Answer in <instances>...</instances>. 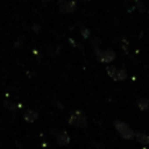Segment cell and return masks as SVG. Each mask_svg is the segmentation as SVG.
I'll return each instance as SVG.
<instances>
[{
  "instance_id": "6da1fadb",
  "label": "cell",
  "mask_w": 149,
  "mask_h": 149,
  "mask_svg": "<svg viewBox=\"0 0 149 149\" xmlns=\"http://www.w3.org/2000/svg\"><path fill=\"white\" fill-rule=\"evenodd\" d=\"M114 127L116 129V132L119 133V135L125 139V140H132L135 137V132L126 123V122H122V121H114Z\"/></svg>"
},
{
  "instance_id": "7a4b0ae2",
  "label": "cell",
  "mask_w": 149,
  "mask_h": 149,
  "mask_svg": "<svg viewBox=\"0 0 149 149\" xmlns=\"http://www.w3.org/2000/svg\"><path fill=\"white\" fill-rule=\"evenodd\" d=\"M106 72L108 74V77L112 78L114 81H122V80H126L128 77L127 71L125 69L118 68L115 65H108L106 68Z\"/></svg>"
},
{
  "instance_id": "3957f363",
  "label": "cell",
  "mask_w": 149,
  "mask_h": 149,
  "mask_svg": "<svg viewBox=\"0 0 149 149\" xmlns=\"http://www.w3.org/2000/svg\"><path fill=\"white\" fill-rule=\"evenodd\" d=\"M69 125L74 126L77 128H85L87 126V121H86V116H85L84 112L73 111L71 113V115L69 116Z\"/></svg>"
},
{
  "instance_id": "277c9868",
  "label": "cell",
  "mask_w": 149,
  "mask_h": 149,
  "mask_svg": "<svg viewBox=\"0 0 149 149\" xmlns=\"http://www.w3.org/2000/svg\"><path fill=\"white\" fill-rule=\"evenodd\" d=\"M95 54H97L98 61L101 63H111L115 58V52L111 49H106V50L100 51L98 49V47H95Z\"/></svg>"
},
{
  "instance_id": "5b68a950",
  "label": "cell",
  "mask_w": 149,
  "mask_h": 149,
  "mask_svg": "<svg viewBox=\"0 0 149 149\" xmlns=\"http://www.w3.org/2000/svg\"><path fill=\"white\" fill-rule=\"evenodd\" d=\"M58 6H59L61 13L69 14L74 10L76 2H74V0H58Z\"/></svg>"
},
{
  "instance_id": "8992f818",
  "label": "cell",
  "mask_w": 149,
  "mask_h": 149,
  "mask_svg": "<svg viewBox=\"0 0 149 149\" xmlns=\"http://www.w3.org/2000/svg\"><path fill=\"white\" fill-rule=\"evenodd\" d=\"M56 140L59 146H68L70 143V136L65 130H59L56 133Z\"/></svg>"
},
{
  "instance_id": "52a82bcc",
  "label": "cell",
  "mask_w": 149,
  "mask_h": 149,
  "mask_svg": "<svg viewBox=\"0 0 149 149\" xmlns=\"http://www.w3.org/2000/svg\"><path fill=\"white\" fill-rule=\"evenodd\" d=\"M37 118H38V113H37L36 111L28 109V111H26V113L23 114V119H24L27 122H34Z\"/></svg>"
},
{
  "instance_id": "ba28073f",
  "label": "cell",
  "mask_w": 149,
  "mask_h": 149,
  "mask_svg": "<svg viewBox=\"0 0 149 149\" xmlns=\"http://www.w3.org/2000/svg\"><path fill=\"white\" fill-rule=\"evenodd\" d=\"M135 137L137 140V142H140L141 144H149V135L146 133H135Z\"/></svg>"
},
{
  "instance_id": "9c48e42d",
  "label": "cell",
  "mask_w": 149,
  "mask_h": 149,
  "mask_svg": "<svg viewBox=\"0 0 149 149\" xmlns=\"http://www.w3.org/2000/svg\"><path fill=\"white\" fill-rule=\"evenodd\" d=\"M137 106L141 111H146L149 108V99L147 98H140L137 99Z\"/></svg>"
},
{
  "instance_id": "30bf717a",
  "label": "cell",
  "mask_w": 149,
  "mask_h": 149,
  "mask_svg": "<svg viewBox=\"0 0 149 149\" xmlns=\"http://www.w3.org/2000/svg\"><path fill=\"white\" fill-rule=\"evenodd\" d=\"M142 149H147V148H142Z\"/></svg>"
}]
</instances>
